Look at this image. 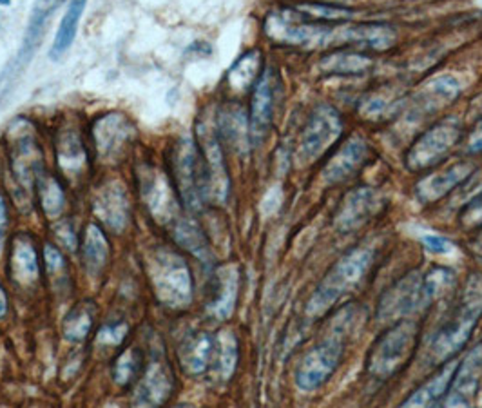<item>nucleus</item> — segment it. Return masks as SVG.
I'll list each match as a JSON object with an SVG mask.
<instances>
[{
	"label": "nucleus",
	"mask_w": 482,
	"mask_h": 408,
	"mask_svg": "<svg viewBox=\"0 0 482 408\" xmlns=\"http://www.w3.org/2000/svg\"><path fill=\"white\" fill-rule=\"evenodd\" d=\"M396 33L385 24H359L338 27V42H354L374 49H387L394 44Z\"/></svg>",
	"instance_id": "nucleus-27"
},
{
	"label": "nucleus",
	"mask_w": 482,
	"mask_h": 408,
	"mask_svg": "<svg viewBox=\"0 0 482 408\" xmlns=\"http://www.w3.org/2000/svg\"><path fill=\"white\" fill-rule=\"evenodd\" d=\"M127 331H129L127 323L103 325V327L98 331L96 343H98V345H103V347H118V345H122V342L125 340Z\"/></svg>",
	"instance_id": "nucleus-42"
},
{
	"label": "nucleus",
	"mask_w": 482,
	"mask_h": 408,
	"mask_svg": "<svg viewBox=\"0 0 482 408\" xmlns=\"http://www.w3.org/2000/svg\"><path fill=\"white\" fill-rule=\"evenodd\" d=\"M343 124L339 113L330 105H320L312 113L300 142L298 158L301 164L307 165L316 162L339 138Z\"/></svg>",
	"instance_id": "nucleus-10"
},
{
	"label": "nucleus",
	"mask_w": 482,
	"mask_h": 408,
	"mask_svg": "<svg viewBox=\"0 0 482 408\" xmlns=\"http://www.w3.org/2000/svg\"><path fill=\"white\" fill-rule=\"evenodd\" d=\"M482 316V276H472L452 320L438 333L432 343L436 362H448L470 340Z\"/></svg>",
	"instance_id": "nucleus-5"
},
{
	"label": "nucleus",
	"mask_w": 482,
	"mask_h": 408,
	"mask_svg": "<svg viewBox=\"0 0 482 408\" xmlns=\"http://www.w3.org/2000/svg\"><path fill=\"white\" fill-rule=\"evenodd\" d=\"M218 340L207 333H196L189 336L180 347V365L191 376H200L207 373L216 360Z\"/></svg>",
	"instance_id": "nucleus-19"
},
{
	"label": "nucleus",
	"mask_w": 482,
	"mask_h": 408,
	"mask_svg": "<svg viewBox=\"0 0 482 408\" xmlns=\"http://www.w3.org/2000/svg\"><path fill=\"white\" fill-rule=\"evenodd\" d=\"M56 162L60 171L69 178L82 176L87 165V153L76 129H64L56 140Z\"/></svg>",
	"instance_id": "nucleus-24"
},
{
	"label": "nucleus",
	"mask_w": 482,
	"mask_h": 408,
	"mask_svg": "<svg viewBox=\"0 0 482 408\" xmlns=\"http://www.w3.org/2000/svg\"><path fill=\"white\" fill-rule=\"evenodd\" d=\"M350 327V322L336 320L334 322V333L327 336L320 345H316L300 363L296 373V383L301 391H316L321 387L339 367L345 353V342H347V329Z\"/></svg>",
	"instance_id": "nucleus-6"
},
{
	"label": "nucleus",
	"mask_w": 482,
	"mask_h": 408,
	"mask_svg": "<svg viewBox=\"0 0 482 408\" xmlns=\"http://www.w3.org/2000/svg\"><path fill=\"white\" fill-rule=\"evenodd\" d=\"M94 309L91 304L76 305L64 322V334L69 342H82L93 329Z\"/></svg>",
	"instance_id": "nucleus-35"
},
{
	"label": "nucleus",
	"mask_w": 482,
	"mask_h": 408,
	"mask_svg": "<svg viewBox=\"0 0 482 408\" xmlns=\"http://www.w3.org/2000/svg\"><path fill=\"white\" fill-rule=\"evenodd\" d=\"M470 151L477 153V151H482V124L479 125V129L474 133L472 136V144H470Z\"/></svg>",
	"instance_id": "nucleus-47"
},
{
	"label": "nucleus",
	"mask_w": 482,
	"mask_h": 408,
	"mask_svg": "<svg viewBox=\"0 0 482 408\" xmlns=\"http://www.w3.org/2000/svg\"><path fill=\"white\" fill-rule=\"evenodd\" d=\"M44 260H45V271H47V276H49L53 287L56 291L65 289L69 284V278H67V265H65V260L60 254V251L53 245H45Z\"/></svg>",
	"instance_id": "nucleus-40"
},
{
	"label": "nucleus",
	"mask_w": 482,
	"mask_h": 408,
	"mask_svg": "<svg viewBox=\"0 0 482 408\" xmlns=\"http://www.w3.org/2000/svg\"><path fill=\"white\" fill-rule=\"evenodd\" d=\"M36 187H38V198H40V205L42 211L47 218L54 220L56 216H60V213L65 207V193L62 189V185L58 184V180L51 174L40 173L36 176Z\"/></svg>",
	"instance_id": "nucleus-31"
},
{
	"label": "nucleus",
	"mask_w": 482,
	"mask_h": 408,
	"mask_svg": "<svg viewBox=\"0 0 482 408\" xmlns=\"http://www.w3.org/2000/svg\"><path fill=\"white\" fill-rule=\"evenodd\" d=\"M216 340H218V349H216L214 367H218V373L221 374V378L229 380L236 369L238 345H236V340L229 333H223V336H218Z\"/></svg>",
	"instance_id": "nucleus-39"
},
{
	"label": "nucleus",
	"mask_w": 482,
	"mask_h": 408,
	"mask_svg": "<svg viewBox=\"0 0 482 408\" xmlns=\"http://www.w3.org/2000/svg\"><path fill=\"white\" fill-rule=\"evenodd\" d=\"M482 383V342L457 365L445 407H472Z\"/></svg>",
	"instance_id": "nucleus-14"
},
{
	"label": "nucleus",
	"mask_w": 482,
	"mask_h": 408,
	"mask_svg": "<svg viewBox=\"0 0 482 408\" xmlns=\"http://www.w3.org/2000/svg\"><path fill=\"white\" fill-rule=\"evenodd\" d=\"M142 196L160 224H171L178 218V193L174 184L160 169L145 167L140 174Z\"/></svg>",
	"instance_id": "nucleus-13"
},
{
	"label": "nucleus",
	"mask_w": 482,
	"mask_h": 408,
	"mask_svg": "<svg viewBox=\"0 0 482 408\" xmlns=\"http://www.w3.org/2000/svg\"><path fill=\"white\" fill-rule=\"evenodd\" d=\"M82 258L91 274H100L109 262V242L98 225H89L84 234Z\"/></svg>",
	"instance_id": "nucleus-29"
},
{
	"label": "nucleus",
	"mask_w": 482,
	"mask_h": 408,
	"mask_svg": "<svg viewBox=\"0 0 482 408\" xmlns=\"http://www.w3.org/2000/svg\"><path fill=\"white\" fill-rule=\"evenodd\" d=\"M5 233H7V207L4 196L0 194V249L5 242Z\"/></svg>",
	"instance_id": "nucleus-46"
},
{
	"label": "nucleus",
	"mask_w": 482,
	"mask_h": 408,
	"mask_svg": "<svg viewBox=\"0 0 482 408\" xmlns=\"http://www.w3.org/2000/svg\"><path fill=\"white\" fill-rule=\"evenodd\" d=\"M472 173H474L472 164L459 162L443 173H438V174L425 178L418 185V196L421 198V202H427V204L438 202V200L445 198L448 193H452L456 187H459Z\"/></svg>",
	"instance_id": "nucleus-22"
},
{
	"label": "nucleus",
	"mask_w": 482,
	"mask_h": 408,
	"mask_svg": "<svg viewBox=\"0 0 482 408\" xmlns=\"http://www.w3.org/2000/svg\"><path fill=\"white\" fill-rule=\"evenodd\" d=\"M300 11L316 16V18H325V20H341V18H350L352 11L345 7H334L327 4H301L298 5Z\"/></svg>",
	"instance_id": "nucleus-41"
},
{
	"label": "nucleus",
	"mask_w": 482,
	"mask_h": 408,
	"mask_svg": "<svg viewBox=\"0 0 482 408\" xmlns=\"http://www.w3.org/2000/svg\"><path fill=\"white\" fill-rule=\"evenodd\" d=\"M265 33L280 44L323 47L336 42L338 27H327L318 24H303L292 18L287 11L272 13L265 20Z\"/></svg>",
	"instance_id": "nucleus-8"
},
{
	"label": "nucleus",
	"mask_w": 482,
	"mask_h": 408,
	"mask_svg": "<svg viewBox=\"0 0 482 408\" xmlns=\"http://www.w3.org/2000/svg\"><path fill=\"white\" fill-rule=\"evenodd\" d=\"M143 371V356L138 349H129L122 353L113 365V378L120 387L133 385Z\"/></svg>",
	"instance_id": "nucleus-36"
},
{
	"label": "nucleus",
	"mask_w": 482,
	"mask_h": 408,
	"mask_svg": "<svg viewBox=\"0 0 482 408\" xmlns=\"http://www.w3.org/2000/svg\"><path fill=\"white\" fill-rule=\"evenodd\" d=\"M64 0H36L33 13L29 16V24H27V33L24 38V45L15 60V67H22L25 62H29V56L33 55V51L36 49L42 35H44V27L47 24V20L51 18V15L62 5Z\"/></svg>",
	"instance_id": "nucleus-26"
},
{
	"label": "nucleus",
	"mask_w": 482,
	"mask_h": 408,
	"mask_svg": "<svg viewBox=\"0 0 482 408\" xmlns=\"http://www.w3.org/2000/svg\"><path fill=\"white\" fill-rule=\"evenodd\" d=\"M5 313H7V298H5L4 289L0 287V318H4Z\"/></svg>",
	"instance_id": "nucleus-48"
},
{
	"label": "nucleus",
	"mask_w": 482,
	"mask_h": 408,
	"mask_svg": "<svg viewBox=\"0 0 482 408\" xmlns=\"http://www.w3.org/2000/svg\"><path fill=\"white\" fill-rule=\"evenodd\" d=\"M220 133L232 147L245 149L247 140L251 138V127H247L245 113L238 107L225 109L220 116Z\"/></svg>",
	"instance_id": "nucleus-32"
},
{
	"label": "nucleus",
	"mask_w": 482,
	"mask_h": 408,
	"mask_svg": "<svg viewBox=\"0 0 482 408\" xmlns=\"http://www.w3.org/2000/svg\"><path fill=\"white\" fill-rule=\"evenodd\" d=\"M171 391H172V374L167 362L152 360L138 387L136 403L149 407L162 405L171 396Z\"/></svg>",
	"instance_id": "nucleus-21"
},
{
	"label": "nucleus",
	"mask_w": 482,
	"mask_h": 408,
	"mask_svg": "<svg viewBox=\"0 0 482 408\" xmlns=\"http://www.w3.org/2000/svg\"><path fill=\"white\" fill-rule=\"evenodd\" d=\"M260 53L258 51H251L247 55H243L234 65L232 69L229 71V85L234 89V91H247L254 80L258 78V73H260Z\"/></svg>",
	"instance_id": "nucleus-34"
},
{
	"label": "nucleus",
	"mask_w": 482,
	"mask_h": 408,
	"mask_svg": "<svg viewBox=\"0 0 482 408\" xmlns=\"http://www.w3.org/2000/svg\"><path fill=\"white\" fill-rule=\"evenodd\" d=\"M367 154H369V147L363 140L359 138L349 140L338 151V154L327 164L323 171V180L327 184H338V182L350 178L363 165V162L367 160Z\"/></svg>",
	"instance_id": "nucleus-23"
},
{
	"label": "nucleus",
	"mask_w": 482,
	"mask_h": 408,
	"mask_svg": "<svg viewBox=\"0 0 482 408\" xmlns=\"http://www.w3.org/2000/svg\"><path fill=\"white\" fill-rule=\"evenodd\" d=\"M370 65V58L356 53H338L332 56H327L321 64V69L327 73H338V75H358L367 71Z\"/></svg>",
	"instance_id": "nucleus-38"
},
{
	"label": "nucleus",
	"mask_w": 482,
	"mask_h": 408,
	"mask_svg": "<svg viewBox=\"0 0 482 408\" xmlns=\"http://www.w3.org/2000/svg\"><path fill=\"white\" fill-rule=\"evenodd\" d=\"M434 302L425 276L408 274L398 282L379 302V318L403 320Z\"/></svg>",
	"instance_id": "nucleus-9"
},
{
	"label": "nucleus",
	"mask_w": 482,
	"mask_h": 408,
	"mask_svg": "<svg viewBox=\"0 0 482 408\" xmlns=\"http://www.w3.org/2000/svg\"><path fill=\"white\" fill-rule=\"evenodd\" d=\"M419 343V325L412 320H399L370 349L367 371L378 380H390L412 360Z\"/></svg>",
	"instance_id": "nucleus-3"
},
{
	"label": "nucleus",
	"mask_w": 482,
	"mask_h": 408,
	"mask_svg": "<svg viewBox=\"0 0 482 408\" xmlns=\"http://www.w3.org/2000/svg\"><path fill=\"white\" fill-rule=\"evenodd\" d=\"M94 213L113 231H123L129 222V200L118 184H105L94 198Z\"/></svg>",
	"instance_id": "nucleus-18"
},
{
	"label": "nucleus",
	"mask_w": 482,
	"mask_h": 408,
	"mask_svg": "<svg viewBox=\"0 0 482 408\" xmlns=\"http://www.w3.org/2000/svg\"><path fill=\"white\" fill-rule=\"evenodd\" d=\"M461 93V87H459V82L452 76H439L436 80H432L425 91H423V96H427L428 102H425V105L428 109H438L439 105H445V104H450L452 100H456Z\"/></svg>",
	"instance_id": "nucleus-37"
},
{
	"label": "nucleus",
	"mask_w": 482,
	"mask_h": 408,
	"mask_svg": "<svg viewBox=\"0 0 482 408\" xmlns=\"http://www.w3.org/2000/svg\"><path fill=\"white\" fill-rule=\"evenodd\" d=\"M240 276L234 265L221 267L214 278V293L209 304V313L220 320H225L232 314L238 300Z\"/></svg>",
	"instance_id": "nucleus-25"
},
{
	"label": "nucleus",
	"mask_w": 482,
	"mask_h": 408,
	"mask_svg": "<svg viewBox=\"0 0 482 408\" xmlns=\"http://www.w3.org/2000/svg\"><path fill=\"white\" fill-rule=\"evenodd\" d=\"M274 75L267 71L256 84L251 104V138L261 142L274 114Z\"/></svg>",
	"instance_id": "nucleus-17"
},
{
	"label": "nucleus",
	"mask_w": 482,
	"mask_h": 408,
	"mask_svg": "<svg viewBox=\"0 0 482 408\" xmlns=\"http://www.w3.org/2000/svg\"><path fill=\"white\" fill-rule=\"evenodd\" d=\"M147 274L158 302L183 309L192 300V276L187 262L174 251L158 247L147 256Z\"/></svg>",
	"instance_id": "nucleus-1"
},
{
	"label": "nucleus",
	"mask_w": 482,
	"mask_h": 408,
	"mask_svg": "<svg viewBox=\"0 0 482 408\" xmlns=\"http://www.w3.org/2000/svg\"><path fill=\"white\" fill-rule=\"evenodd\" d=\"M172 184L180 200L192 211H200L211 198V182L200 147L189 140H178L171 149Z\"/></svg>",
	"instance_id": "nucleus-2"
},
{
	"label": "nucleus",
	"mask_w": 482,
	"mask_h": 408,
	"mask_svg": "<svg viewBox=\"0 0 482 408\" xmlns=\"http://www.w3.org/2000/svg\"><path fill=\"white\" fill-rule=\"evenodd\" d=\"M374 262V251L359 247L345 254L323 278L316 293L312 294L307 313L312 318L325 314L343 294L350 293L369 273Z\"/></svg>",
	"instance_id": "nucleus-4"
},
{
	"label": "nucleus",
	"mask_w": 482,
	"mask_h": 408,
	"mask_svg": "<svg viewBox=\"0 0 482 408\" xmlns=\"http://www.w3.org/2000/svg\"><path fill=\"white\" fill-rule=\"evenodd\" d=\"M134 134V125L125 114L120 113L103 114L93 125V138L98 156L109 164L120 162L129 153Z\"/></svg>",
	"instance_id": "nucleus-11"
},
{
	"label": "nucleus",
	"mask_w": 482,
	"mask_h": 408,
	"mask_svg": "<svg viewBox=\"0 0 482 408\" xmlns=\"http://www.w3.org/2000/svg\"><path fill=\"white\" fill-rule=\"evenodd\" d=\"M456 369H457V363L448 362L430 382H427L421 389H418L403 403V407H434V405H438L447 396Z\"/></svg>",
	"instance_id": "nucleus-28"
},
{
	"label": "nucleus",
	"mask_w": 482,
	"mask_h": 408,
	"mask_svg": "<svg viewBox=\"0 0 482 408\" xmlns=\"http://www.w3.org/2000/svg\"><path fill=\"white\" fill-rule=\"evenodd\" d=\"M11 167L22 187H31L42 173V149L27 122L18 120L11 127Z\"/></svg>",
	"instance_id": "nucleus-12"
},
{
	"label": "nucleus",
	"mask_w": 482,
	"mask_h": 408,
	"mask_svg": "<svg viewBox=\"0 0 482 408\" xmlns=\"http://www.w3.org/2000/svg\"><path fill=\"white\" fill-rule=\"evenodd\" d=\"M174 240L178 245L185 247L196 258L209 260L211 253H209L207 240L194 222H187V220L174 222Z\"/></svg>",
	"instance_id": "nucleus-33"
},
{
	"label": "nucleus",
	"mask_w": 482,
	"mask_h": 408,
	"mask_svg": "<svg viewBox=\"0 0 482 408\" xmlns=\"http://www.w3.org/2000/svg\"><path fill=\"white\" fill-rule=\"evenodd\" d=\"M381 207L379 194L370 187H359L352 191L336 213V227L341 233H349L365 225Z\"/></svg>",
	"instance_id": "nucleus-16"
},
{
	"label": "nucleus",
	"mask_w": 482,
	"mask_h": 408,
	"mask_svg": "<svg viewBox=\"0 0 482 408\" xmlns=\"http://www.w3.org/2000/svg\"><path fill=\"white\" fill-rule=\"evenodd\" d=\"M461 224L467 229H476L482 225V193L474 198L461 213Z\"/></svg>",
	"instance_id": "nucleus-43"
},
{
	"label": "nucleus",
	"mask_w": 482,
	"mask_h": 408,
	"mask_svg": "<svg viewBox=\"0 0 482 408\" xmlns=\"http://www.w3.org/2000/svg\"><path fill=\"white\" fill-rule=\"evenodd\" d=\"M200 151L207 165L209 182H211V198L216 202H225L229 194V176L227 167L223 162L221 144L218 138V133L214 131V125L209 122H203L200 127Z\"/></svg>",
	"instance_id": "nucleus-15"
},
{
	"label": "nucleus",
	"mask_w": 482,
	"mask_h": 408,
	"mask_svg": "<svg viewBox=\"0 0 482 408\" xmlns=\"http://www.w3.org/2000/svg\"><path fill=\"white\" fill-rule=\"evenodd\" d=\"M9 271H11V280L18 287L29 289L38 282V276H40L38 256H36L34 245L27 234H18L13 240Z\"/></svg>",
	"instance_id": "nucleus-20"
},
{
	"label": "nucleus",
	"mask_w": 482,
	"mask_h": 408,
	"mask_svg": "<svg viewBox=\"0 0 482 408\" xmlns=\"http://www.w3.org/2000/svg\"><path fill=\"white\" fill-rule=\"evenodd\" d=\"M423 244L428 251H432L436 254H448L454 249V245L445 236H439V234H425Z\"/></svg>",
	"instance_id": "nucleus-44"
},
{
	"label": "nucleus",
	"mask_w": 482,
	"mask_h": 408,
	"mask_svg": "<svg viewBox=\"0 0 482 408\" xmlns=\"http://www.w3.org/2000/svg\"><path fill=\"white\" fill-rule=\"evenodd\" d=\"M0 4H5V5H7V4H9V0H0Z\"/></svg>",
	"instance_id": "nucleus-49"
},
{
	"label": "nucleus",
	"mask_w": 482,
	"mask_h": 408,
	"mask_svg": "<svg viewBox=\"0 0 482 408\" xmlns=\"http://www.w3.org/2000/svg\"><path fill=\"white\" fill-rule=\"evenodd\" d=\"M85 2L87 0H71L62 22H60V27L56 31V36H54V44L51 47V58H58L62 56L73 44L74 36H76V29H78V22L82 18V13L85 9Z\"/></svg>",
	"instance_id": "nucleus-30"
},
{
	"label": "nucleus",
	"mask_w": 482,
	"mask_h": 408,
	"mask_svg": "<svg viewBox=\"0 0 482 408\" xmlns=\"http://www.w3.org/2000/svg\"><path fill=\"white\" fill-rule=\"evenodd\" d=\"M56 234L62 238L64 245H67V247H71V249H74V247H76V238H74V234H73V229H71V225H67V224L60 225Z\"/></svg>",
	"instance_id": "nucleus-45"
},
{
	"label": "nucleus",
	"mask_w": 482,
	"mask_h": 408,
	"mask_svg": "<svg viewBox=\"0 0 482 408\" xmlns=\"http://www.w3.org/2000/svg\"><path fill=\"white\" fill-rule=\"evenodd\" d=\"M463 133L461 122L454 116L445 118L427 131L408 151L407 165L412 171H423L439 164L459 142Z\"/></svg>",
	"instance_id": "nucleus-7"
}]
</instances>
